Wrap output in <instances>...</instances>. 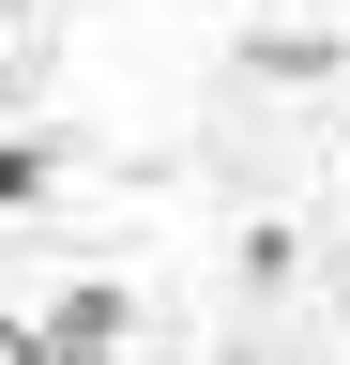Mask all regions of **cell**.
Segmentation results:
<instances>
[{"instance_id": "obj_2", "label": "cell", "mask_w": 350, "mask_h": 365, "mask_svg": "<svg viewBox=\"0 0 350 365\" xmlns=\"http://www.w3.org/2000/svg\"><path fill=\"white\" fill-rule=\"evenodd\" d=\"M46 182H61V153H46V137H0V213H16V198H46Z\"/></svg>"}, {"instance_id": "obj_1", "label": "cell", "mask_w": 350, "mask_h": 365, "mask_svg": "<svg viewBox=\"0 0 350 365\" xmlns=\"http://www.w3.org/2000/svg\"><path fill=\"white\" fill-rule=\"evenodd\" d=\"M122 350V289H61L46 319H0V365H107Z\"/></svg>"}]
</instances>
